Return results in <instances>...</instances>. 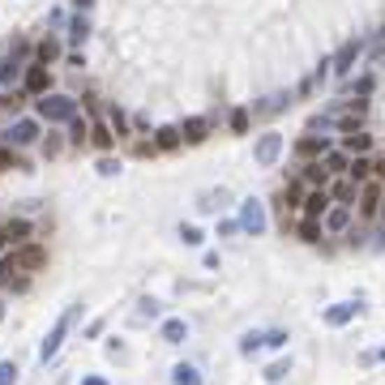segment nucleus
<instances>
[{
	"label": "nucleus",
	"mask_w": 385,
	"mask_h": 385,
	"mask_svg": "<svg viewBox=\"0 0 385 385\" xmlns=\"http://www.w3.org/2000/svg\"><path fill=\"white\" fill-rule=\"evenodd\" d=\"M347 167H351L347 154H326V171H347Z\"/></svg>",
	"instance_id": "obj_37"
},
{
	"label": "nucleus",
	"mask_w": 385,
	"mask_h": 385,
	"mask_svg": "<svg viewBox=\"0 0 385 385\" xmlns=\"http://www.w3.org/2000/svg\"><path fill=\"white\" fill-rule=\"evenodd\" d=\"M180 146H184V142H180V129H176V124H163V129L154 133V150H167V154H171V150H180Z\"/></svg>",
	"instance_id": "obj_13"
},
{
	"label": "nucleus",
	"mask_w": 385,
	"mask_h": 385,
	"mask_svg": "<svg viewBox=\"0 0 385 385\" xmlns=\"http://www.w3.org/2000/svg\"><path fill=\"white\" fill-rule=\"evenodd\" d=\"M197 205H201V210H219V205H227V189H219V193H201Z\"/></svg>",
	"instance_id": "obj_28"
},
{
	"label": "nucleus",
	"mask_w": 385,
	"mask_h": 385,
	"mask_svg": "<svg viewBox=\"0 0 385 385\" xmlns=\"http://www.w3.org/2000/svg\"><path fill=\"white\" fill-rule=\"evenodd\" d=\"M90 5H94V0H73V9H78V13H86Z\"/></svg>",
	"instance_id": "obj_45"
},
{
	"label": "nucleus",
	"mask_w": 385,
	"mask_h": 385,
	"mask_svg": "<svg viewBox=\"0 0 385 385\" xmlns=\"http://www.w3.org/2000/svg\"><path fill=\"white\" fill-rule=\"evenodd\" d=\"M351 90H356V94H368V90H372V78H360V82H351Z\"/></svg>",
	"instance_id": "obj_42"
},
{
	"label": "nucleus",
	"mask_w": 385,
	"mask_h": 385,
	"mask_svg": "<svg viewBox=\"0 0 385 385\" xmlns=\"http://www.w3.org/2000/svg\"><path fill=\"white\" fill-rule=\"evenodd\" d=\"M231 133H249V108H235L231 112Z\"/></svg>",
	"instance_id": "obj_32"
},
{
	"label": "nucleus",
	"mask_w": 385,
	"mask_h": 385,
	"mask_svg": "<svg viewBox=\"0 0 385 385\" xmlns=\"http://www.w3.org/2000/svg\"><path fill=\"white\" fill-rule=\"evenodd\" d=\"M159 338H163V342H171V347L184 342V338H189V321H184V317H167V321L159 326Z\"/></svg>",
	"instance_id": "obj_11"
},
{
	"label": "nucleus",
	"mask_w": 385,
	"mask_h": 385,
	"mask_svg": "<svg viewBox=\"0 0 385 385\" xmlns=\"http://www.w3.org/2000/svg\"><path fill=\"white\" fill-rule=\"evenodd\" d=\"M360 312V304L356 300H347V304H334V308H326V326H347Z\"/></svg>",
	"instance_id": "obj_14"
},
{
	"label": "nucleus",
	"mask_w": 385,
	"mask_h": 385,
	"mask_svg": "<svg viewBox=\"0 0 385 385\" xmlns=\"http://www.w3.org/2000/svg\"><path fill=\"white\" fill-rule=\"evenodd\" d=\"M78 116V99H68V94H43L39 99V120L48 124H68Z\"/></svg>",
	"instance_id": "obj_2"
},
{
	"label": "nucleus",
	"mask_w": 385,
	"mask_h": 385,
	"mask_svg": "<svg viewBox=\"0 0 385 385\" xmlns=\"http://www.w3.org/2000/svg\"><path fill=\"white\" fill-rule=\"evenodd\" d=\"M347 171H351V184H368V171H372V163L360 154V159H351V167H347Z\"/></svg>",
	"instance_id": "obj_23"
},
{
	"label": "nucleus",
	"mask_w": 385,
	"mask_h": 385,
	"mask_svg": "<svg viewBox=\"0 0 385 385\" xmlns=\"http://www.w3.org/2000/svg\"><path fill=\"white\" fill-rule=\"evenodd\" d=\"M347 223H351V210H347V205L326 210V219H321V227H326V231H347Z\"/></svg>",
	"instance_id": "obj_17"
},
{
	"label": "nucleus",
	"mask_w": 385,
	"mask_h": 385,
	"mask_svg": "<svg viewBox=\"0 0 385 385\" xmlns=\"http://www.w3.org/2000/svg\"><path fill=\"white\" fill-rule=\"evenodd\" d=\"M342 146H347V154H356V159H360V154H364V150L372 146V137L356 129V133H347V142H342Z\"/></svg>",
	"instance_id": "obj_21"
},
{
	"label": "nucleus",
	"mask_w": 385,
	"mask_h": 385,
	"mask_svg": "<svg viewBox=\"0 0 385 385\" xmlns=\"http://www.w3.org/2000/svg\"><path fill=\"white\" fill-rule=\"evenodd\" d=\"M108 129H116V137H129V116L120 108H112L108 112Z\"/></svg>",
	"instance_id": "obj_26"
},
{
	"label": "nucleus",
	"mask_w": 385,
	"mask_h": 385,
	"mask_svg": "<svg viewBox=\"0 0 385 385\" xmlns=\"http://www.w3.org/2000/svg\"><path fill=\"white\" fill-rule=\"evenodd\" d=\"M261 338H266V334H244V338H240V351H244V356H253L257 347H261Z\"/></svg>",
	"instance_id": "obj_36"
},
{
	"label": "nucleus",
	"mask_w": 385,
	"mask_h": 385,
	"mask_svg": "<svg viewBox=\"0 0 385 385\" xmlns=\"http://www.w3.org/2000/svg\"><path fill=\"white\" fill-rule=\"evenodd\" d=\"M180 240H184V244H193V249H197V244H201L205 235H201V227H193V223H184V227H180Z\"/></svg>",
	"instance_id": "obj_34"
},
{
	"label": "nucleus",
	"mask_w": 385,
	"mask_h": 385,
	"mask_svg": "<svg viewBox=\"0 0 385 385\" xmlns=\"http://www.w3.org/2000/svg\"><path fill=\"white\" fill-rule=\"evenodd\" d=\"M34 56H39V64H52V60L60 56V39H52V34H48V39L34 48Z\"/></svg>",
	"instance_id": "obj_22"
},
{
	"label": "nucleus",
	"mask_w": 385,
	"mask_h": 385,
	"mask_svg": "<svg viewBox=\"0 0 385 385\" xmlns=\"http://www.w3.org/2000/svg\"><path fill=\"white\" fill-rule=\"evenodd\" d=\"M26 94H34V99H43V94H52V73H48V64H26Z\"/></svg>",
	"instance_id": "obj_6"
},
{
	"label": "nucleus",
	"mask_w": 385,
	"mask_h": 385,
	"mask_svg": "<svg viewBox=\"0 0 385 385\" xmlns=\"http://www.w3.org/2000/svg\"><path fill=\"white\" fill-rule=\"evenodd\" d=\"M261 342H266V347H287V330H270Z\"/></svg>",
	"instance_id": "obj_39"
},
{
	"label": "nucleus",
	"mask_w": 385,
	"mask_h": 385,
	"mask_svg": "<svg viewBox=\"0 0 385 385\" xmlns=\"http://www.w3.org/2000/svg\"><path fill=\"white\" fill-rule=\"evenodd\" d=\"M82 317V304H68L64 312H60V321L52 326V334L43 338V347H39V360L48 364V360H56V351L64 347V338H68V330H73V321Z\"/></svg>",
	"instance_id": "obj_1"
},
{
	"label": "nucleus",
	"mask_w": 385,
	"mask_h": 385,
	"mask_svg": "<svg viewBox=\"0 0 385 385\" xmlns=\"http://www.w3.org/2000/svg\"><path fill=\"white\" fill-rule=\"evenodd\" d=\"M86 39H90V17L86 13H73V17H68V43L82 48Z\"/></svg>",
	"instance_id": "obj_15"
},
{
	"label": "nucleus",
	"mask_w": 385,
	"mask_h": 385,
	"mask_svg": "<svg viewBox=\"0 0 385 385\" xmlns=\"http://www.w3.org/2000/svg\"><path fill=\"white\" fill-rule=\"evenodd\" d=\"M90 142H94V150H112V146H116V137H112L108 124H90Z\"/></svg>",
	"instance_id": "obj_20"
},
{
	"label": "nucleus",
	"mask_w": 385,
	"mask_h": 385,
	"mask_svg": "<svg viewBox=\"0 0 385 385\" xmlns=\"http://www.w3.org/2000/svg\"><path fill=\"white\" fill-rule=\"evenodd\" d=\"M287 372H291V360H274V364L266 368V381H283Z\"/></svg>",
	"instance_id": "obj_30"
},
{
	"label": "nucleus",
	"mask_w": 385,
	"mask_h": 385,
	"mask_svg": "<svg viewBox=\"0 0 385 385\" xmlns=\"http://www.w3.org/2000/svg\"><path fill=\"white\" fill-rule=\"evenodd\" d=\"M278 154H283V133H261L257 146H253V163L257 167H274Z\"/></svg>",
	"instance_id": "obj_3"
},
{
	"label": "nucleus",
	"mask_w": 385,
	"mask_h": 385,
	"mask_svg": "<svg viewBox=\"0 0 385 385\" xmlns=\"http://www.w3.org/2000/svg\"><path fill=\"white\" fill-rule=\"evenodd\" d=\"M99 334H103V317H99V321H90V326H86V338H99Z\"/></svg>",
	"instance_id": "obj_43"
},
{
	"label": "nucleus",
	"mask_w": 385,
	"mask_h": 385,
	"mask_svg": "<svg viewBox=\"0 0 385 385\" xmlns=\"http://www.w3.org/2000/svg\"><path fill=\"white\" fill-rule=\"evenodd\" d=\"M99 176H108V180L120 176V163H116V159H99Z\"/></svg>",
	"instance_id": "obj_38"
},
{
	"label": "nucleus",
	"mask_w": 385,
	"mask_h": 385,
	"mask_svg": "<svg viewBox=\"0 0 385 385\" xmlns=\"http://www.w3.org/2000/svg\"><path fill=\"white\" fill-rule=\"evenodd\" d=\"M377 215H381V219H385V197H381V210H377Z\"/></svg>",
	"instance_id": "obj_46"
},
{
	"label": "nucleus",
	"mask_w": 385,
	"mask_h": 385,
	"mask_svg": "<svg viewBox=\"0 0 385 385\" xmlns=\"http://www.w3.org/2000/svg\"><path fill=\"white\" fill-rule=\"evenodd\" d=\"M43 154H48V159L60 154V137H48V142H43Z\"/></svg>",
	"instance_id": "obj_40"
},
{
	"label": "nucleus",
	"mask_w": 385,
	"mask_h": 385,
	"mask_svg": "<svg viewBox=\"0 0 385 385\" xmlns=\"http://www.w3.org/2000/svg\"><path fill=\"white\" fill-rule=\"evenodd\" d=\"M351 197H356V184L351 180H338L334 193H330V201H338V205H351Z\"/></svg>",
	"instance_id": "obj_24"
},
{
	"label": "nucleus",
	"mask_w": 385,
	"mask_h": 385,
	"mask_svg": "<svg viewBox=\"0 0 385 385\" xmlns=\"http://www.w3.org/2000/svg\"><path fill=\"white\" fill-rule=\"evenodd\" d=\"M300 205H304V219H317V223H321L326 210H330V193H326V189H312Z\"/></svg>",
	"instance_id": "obj_8"
},
{
	"label": "nucleus",
	"mask_w": 385,
	"mask_h": 385,
	"mask_svg": "<svg viewBox=\"0 0 385 385\" xmlns=\"http://www.w3.org/2000/svg\"><path fill=\"white\" fill-rule=\"evenodd\" d=\"M171 385H201V372L193 364H176L171 368Z\"/></svg>",
	"instance_id": "obj_19"
},
{
	"label": "nucleus",
	"mask_w": 385,
	"mask_h": 385,
	"mask_svg": "<svg viewBox=\"0 0 385 385\" xmlns=\"http://www.w3.org/2000/svg\"><path fill=\"white\" fill-rule=\"evenodd\" d=\"M0 249H5V231H0Z\"/></svg>",
	"instance_id": "obj_47"
},
{
	"label": "nucleus",
	"mask_w": 385,
	"mask_h": 385,
	"mask_svg": "<svg viewBox=\"0 0 385 385\" xmlns=\"http://www.w3.org/2000/svg\"><path fill=\"white\" fill-rule=\"evenodd\" d=\"M5 244H13V249L30 244V223H26V219H9V227H5Z\"/></svg>",
	"instance_id": "obj_16"
},
{
	"label": "nucleus",
	"mask_w": 385,
	"mask_h": 385,
	"mask_svg": "<svg viewBox=\"0 0 385 385\" xmlns=\"http://www.w3.org/2000/svg\"><path fill=\"white\" fill-rule=\"evenodd\" d=\"M17 60H0V86H9V82H17Z\"/></svg>",
	"instance_id": "obj_31"
},
{
	"label": "nucleus",
	"mask_w": 385,
	"mask_h": 385,
	"mask_svg": "<svg viewBox=\"0 0 385 385\" xmlns=\"http://www.w3.org/2000/svg\"><path fill=\"white\" fill-rule=\"evenodd\" d=\"M13 167H22L17 154H13V146H0V171H13Z\"/></svg>",
	"instance_id": "obj_35"
},
{
	"label": "nucleus",
	"mask_w": 385,
	"mask_h": 385,
	"mask_svg": "<svg viewBox=\"0 0 385 385\" xmlns=\"http://www.w3.org/2000/svg\"><path fill=\"white\" fill-rule=\"evenodd\" d=\"M82 385H108V377H82Z\"/></svg>",
	"instance_id": "obj_44"
},
{
	"label": "nucleus",
	"mask_w": 385,
	"mask_h": 385,
	"mask_svg": "<svg viewBox=\"0 0 385 385\" xmlns=\"http://www.w3.org/2000/svg\"><path fill=\"white\" fill-rule=\"evenodd\" d=\"M86 133H90V124H86L82 116L68 120V142H73V146H82V142H86Z\"/></svg>",
	"instance_id": "obj_25"
},
{
	"label": "nucleus",
	"mask_w": 385,
	"mask_h": 385,
	"mask_svg": "<svg viewBox=\"0 0 385 385\" xmlns=\"http://www.w3.org/2000/svg\"><path fill=\"white\" fill-rule=\"evenodd\" d=\"M43 266H48V249H39V244H22L13 253V270H22V274H34Z\"/></svg>",
	"instance_id": "obj_5"
},
{
	"label": "nucleus",
	"mask_w": 385,
	"mask_h": 385,
	"mask_svg": "<svg viewBox=\"0 0 385 385\" xmlns=\"http://www.w3.org/2000/svg\"><path fill=\"white\" fill-rule=\"evenodd\" d=\"M5 137H9V146H30L34 137H39V124H34V120H17Z\"/></svg>",
	"instance_id": "obj_12"
},
{
	"label": "nucleus",
	"mask_w": 385,
	"mask_h": 385,
	"mask_svg": "<svg viewBox=\"0 0 385 385\" xmlns=\"http://www.w3.org/2000/svg\"><path fill=\"white\" fill-rule=\"evenodd\" d=\"M296 154H300V159H321V154H326V137H300V142H296Z\"/></svg>",
	"instance_id": "obj_18"
},
{
	"label": "nucleus",
	"mask_w": 385,
	"mask_h": 385,
	"mask_svg": "<svg viewBox=\"0 0 385 385\" xmlns=\"http://www.w3.org/2000/svg\"><path fill=\"white\" fill-rule=\"evenodd\" d=\"M381 360H385V347H381Z\"/></svg>",
	"instance_id": "obj_48"
},
{
	"label": "nucleus",
	"mask_w": 385,
	"mask_h": 385,
	"mask_svg": "<svg viewBox=\"0 0 385 385\" xmlns=\"http://www.w3.org/2000/svg\"><path fill=\"white\" fill-rule=\"evenodd\" d=\"M381 197H385V193H381V184H377V180H368V184L360 189V215H364V219H377Z\"/></svg>",
	"instance_id": "obj_10"
},
{
	"label": "nucleus",
	"mask_w": 385,
	"mask_h": 385,
	"mask_svg": "<svg viewBox=\"0 0 385 385\" xmlns=\"http://www.w3.org/2000/svg\"><path fill=\"white\" fill-rule=\"evenodd\" d=\"M300 240L317 244V240H321V223H317V219H304V223H300Z\"/></svg>",
	"instance_id": "obj_27"
},
{
	"label": "nucleus",
	"mask_w": 385,
	"mask_h": 385,
	"mask_svg": "<svg viewBox=\"0 0 385 385\" xmlns=\"http://www.w3.org/2000/svg\"><path fill=\"white\" fill-rule=\"evenodd\" d=\"M0 385H17V364L13 360H0Z\"/></svg>",
	"instance_id": "obj_33"
},
{
	"label": "nucleus",
	"mask_w": 385,
	"mask_h": 385,
	"mask_svg": "<svg viewBox=\"0 0 385 385\" xmlns=\"http://www.w3.org/2000/svg\"><path fill=\"white\" fill-rule=\"evenodd\" d=\"M137 317H159V304L154 300H142V312H137Z\"/></svg>",
	"instance_id": "obj_41"
},
{
	"label": "nucleus",
	"mask_w": 385,
	"mask_h": 385,
	"mask_svg": "<svg viewBox=\"0 0 385 385\" xmlns=\"http://www.w3.org/2000/svg\"><path fill=\"white\" fill-rule=\"evenodd\" d=\"M266 223H270V219H266V205H261L257 197H249V201L240 205V227L249 231V235H266Z\"/></svg>",
	"instance_id": "obj_4"
},
{
	"label": "nucleus",
	"mask_w": 385,
	"mask_h": 385,
	"mask_svg": "<svg viewBox=\"0 0 385 385\" xmlns=\"http://www.w3.org/2000/svg\"><path fill=\"white\" fill-rule=\"evenodd\" d=\"M304 176H308L312 184H317V189H326V176H330V171H326L321 163H308V167H304Z\"/></svg>",
	"instance_id": "obj_29"
},
{
	"label": "nucleus",
	"mask_w": 385,
	"mask_h": 385,
	"mask_svg": "<svg viewBox=\"0 0 385 385\" xmlns=\"http://www.w3.org/2000/svg\"><path fill=\"white\" fill-rule=\"evenodd\" d=\"M360 56H364V39H351V43H342V52L330 60V64H334V73H351Z\"/></svg>",
	"instance_id": "obj_7"
},
{
	"label": "nucleus",
	"mask_w": 385,
	"mask_h": 385,
	"mask_svg": "<svg viewBox=\"0 0 385 385\" xmlns=\"http://www.w3.org/2000/svg\"><path fill=\"white\" fill-rule=\"evenodd\" d=\"M205 133H210V120L189 116V120L180 124V142H184V146H201V142H205Z\"/></svg>",
	"instance_id": "obj_9"
}]
</instances>
